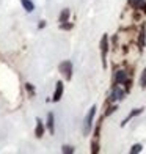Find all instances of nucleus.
Segmentation results:
<instances>
[{"label": "nucleus", "mask_w": 146, "mask_h": 154, "mask_svg": "<svg viewBox=\"0 0 146 154\" xmlns=\"http://www.w3.org/2000/svg\"><path fill=\"white\" fill-rule=\"evenodd\" d=\"M69 16H71V11H69V8H65V10H61L60 16H58V22H60V24H63V22H68V20H69Z\"/></svg>", "instance_id": "obj_12"}, {"label": "nucleus", "mask_w": 146, "mask_h": 154, "mask_svg": "<svg viewBox=\"0 0 146 154\" xmlns=\"http://www.w3.org/2000/svg\"><path fill=\"white\" fill-rule=\"evenodd\" d=\"M60 29H61V30H72V29H74V24H72V22H69V20H68V22L60 24Z\"/></svg>", "instance_id": "obj_18"}, {"label": "nucleus", "mask_w": 146, "mask_h": 154, "mask_svg": "<svg viewBox=\"0 0 146 154\" xmlns=\"http://www.w3.org/2000/svg\"><path fill=\"white\" fill-rule=\"evenodd\" d=\"M24 88L27 90V93H29V96H30V97H33L35 94H36V90H35V87L32 85V83H29V82H27L25 85H24Z\"/></svg>", "instance_id": "obj_15"}, {"label": "nucleus", "mask_w": 146, "mask_h": 154, "mask_svg": "<svg viewBox=\"0 0 146 154\" xmlns=\"http://www.w3.org/2000/svg\"><path fill=\"white\" fill-rule=\"evenodd\" d=\"M144 46H146V27L141 25L140 32H138V35H137V47L140 49V51H143Z\"/></svg>", "instance_id": "obj_7"}, {"label": "nucleus", "mask_w": 146, "mask_h": 154, "mask_svg": "<svg viewBox=\"0 0 146 154\" xmlns=\"http://www.w3.org/2000/svg\"><path fill=\"white\" fill-rule=\"evenodd\" d=\"M47 24H46V20H39V24H38V29H44Z\"/></svg>", "instance_id": "obj_22"}, {"label": "nucleus", "mask_w": 146, "mask_h": 154, "mask_svg": "<svg viewBox=\"0 0 146 154\" xmlns=\"http://www.w3.org/2000/svg\"><path fill=\"white\" fill-rule=\"evenodd\" d=\"M118 109V106H116V104H113V106H110L107 110H105V113H104V116H108V115H112L113 113V112Z\"/></svg>", "instance_id": "obj_20"}, {"label": "nucleus", "mask_w": 146, "mask_h": 154, "mask_svg": "<svg viewBox=\"0 0 146 154\" xmlns=\"http://www.w3.org/2000/svg\"><path fill=\"white\" fill-rule=\"evenodd\" d=\"M61 152H65V154H74L75 149L72 148V146H69V145H65V146H61Z\"/></svg>", "instance_id": "obj_17"}, {"label": "nucleus", "mask_w": 146, "mask_h": 154, "mask_svg": "<svg viewBox=\"0 0 146 154\" xmlns=\"http://www.w3.org/2000/svg\"><path fill=\"white\" fill-rule=\"evenodd\" d=\"M126 94H127V93L124 91V88H121V85H113L112 91H110V96H108V102H118V101H123Z\"/></svg>", "instance_id": "obj_3"}, {"label": "nucleus", "mask_w": 146, "mask_h": 154, "mask_svg": "<svg viewBox=\"0 0 146 154\" xmlns=\"http://www.w3.org/2000/svg\"><path fill=\"white\" fill-rule=\"evenodd\" d=\"M143 113V109H134V110H132L130 112V113L126 116V118H124V120L121 121V128H124V126H126L130 120H132V118H135V116H138V115H141Z\"/></svg>", "instance_id": "obj_9"}, {"label": "nucleus", "mask_w": 146, "mask_h": 154, "mask_svg": "<svg viewBox=\"0 0 146 154\" xmlns=\"http://www.w3.org/2000/svg\"><path fill=\"white\" fill-rule=\"evenodd\" d=\"M101 60H102V66L107 68V54H108V49H110V39H108V35H102L101 38Z\"/></svg>", "instance_id": "obj_1"}, {"label": "nucleus", "mask_w": 146, "mask_h": 154, "mask_svg": "<svg viewBox=\"0 0 146 154\" xmlns=\"http://www.w3.org/2000/svg\"><path fill=\"white\" fill-rule=\"evenodd\" d=\"M141 149H143V145L141 143H135L134 146L130 148V154H137V152H141Z\"/></svg>", "instance_id": "obj_16"}, {"label": "nucleus", "mask_w": 146, "mask_h": 154, "mask_svg": "<svg viewBox=\"0 0 146 154\" xmlns=\"http://www.w3.org/2000/svg\"><path fill=\"white\" fill-rule=\"evenodd\" d=\"M44 131H46L44 124L38 118V120H36V128H35V135H36V138H43L44 137Z\"/></svg>", "instance_id": "obj_10"}, {"label": "nucleus", "mask_w": 146, "mask_h": 154, "mask_svg": "<svg viewBox=\"0 0 146 154\" xmlns=\"http://www.w3.org/2000/svg\"><path fill=\"white\" fill-rule=\"evenodd\" d=\"M60 72L65 75V79L66 80H71L72 79V61L71 60H65V61H61L60 63Z\"/></svg>", "instance_id": "obj_4"}, {"label": "nucleus", "mask_w": 146, "mask_h": 154, "mask_svg": "<svg viewBox=\"0 0 146 154\" xmlns=\"http://www.w3.org/2000/svg\"><path fill=\"white\" fill-rule=\"evenodd\" d=\"M99 134H101V121L96 124V129H94V138H99Z\"/></svg>", "instance_id": "obj_21"}, {"label": "nucleus", "mask_w": 146, "mask_h": 154, "mask_svg": "<svg viewBox=\"0 0 146 154\" xmlns=\"http://www.w3.org/2000/svg\"><path fill=\"white\" fill-rule=\"evenodd\" d=\"M129 80V72L124 68H120L115 71V77H113V83L115 85H124Z\"/></svg>", "instance_id": "obj_5"}, {"label": "nucleus", "mask_w": 146, "mask_h": 154, "mask_svg": "<svg viewBox=\"0 0 146 154\" xmlns=\"http://www.w3.org/2000/svg\"><path fill=\"white\" fill-rule=\"evenodd\" d=\"M140 87L141 88H146V68L143 69V72L140 75Z\"/></svg>", "instance_id": "obj_19"}, {"label": "nucleus", "mask_w": 146, "mask_h": 154, "mask_svg": "<svg viewBox=\"0 0 146 154\" xmlns=\"http://www.w3.org/2000/svg\"><path fill=\"white\" fill-rule=\"evenodd\" d=\"M63 93H65V83L58 80L55 83V91H53V96H52V102H60L61 97H63Z\"/></svg>", "instance_id": "obj_6"}, {"label": "nucleus", "mask_w": 146, "mask_h": 154, "mask_svg": "<svg viewBox=\"0 0 146 154\" xmlns=\"http://www.w3.org/2000/svg\"><path fill=\"white\" fill-rule=\"evenodd\" d=\"M96 110H97V107H96V106H93L91 109L88 110V113H87V116H85V121H83V134H85V135H88L90 132H91V128H93V120H94Z\"/></svg>", "instance_id": "obj_2"}, {"label": "nucleus", "mask_w": 146, "mask_h": 154, "mask_svg": "<svg viewBox=\"0 0 146 154\" xmlns=\"http://www.w3.org/2000/svg\"><path fill=\"white\" fill-rule=\"evenodd\" d=\"M129 6L132 10H138L146 13V0H129Z\"/></svg>", "instance_id": "obj_8"}, {"label": "nucleus", "mask_w": 146, "mask_h": 154, "mask_svg": "<svg viewBox=\"0 0 146 154\" xmlns=\"http://www.w3.org/2000/svg\"><path fill=\"white\" fill-rule=\"evenodd\" d=\"M20 5H22V8L27 13H33V10H35V3L32 0H20Z\"/></svg>", "instance_id": "obj_13"}, {"label": "nucleus", "mask_w": 146, "mask_h": 154, "mask_svg": "<svg viewBox=\"0 0 146 154\" xmlns=\"http://www.w3.org/2000/svg\"><path fill=\"white\" fill-rule=\"evenodd\" d=\"M99 149H101L99 138H94V137H93V140H91V152H93V154H97V152H99Z\"/></svg>", "instance_id": "obj_14"}, {"label": "nucleus", "mask_w": 146, "mask_h": 154, "mask_svg": "<svg viewBox=\"0 0 146 154\" xmlns=\"http://www.w3.org/2000/svg\"><path fill=\"white\" fill-rule=\"evenodd\" d=\"M47 129L50 134H55V116H53L52 112L47 113Z\"/></svg>", "instance_id": "obj_11"}]
</instances>
